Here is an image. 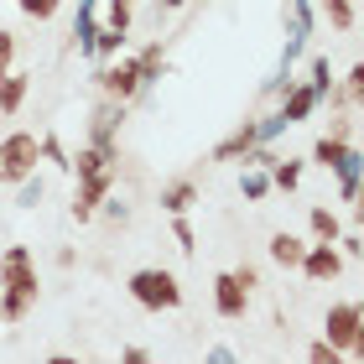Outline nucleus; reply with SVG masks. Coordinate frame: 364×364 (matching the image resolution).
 <instances>
[{
    "label": "nucleus",
    "mask_w": 364,
    "mask_h": 364,
    "mask_svg": "<svg viewBox=\"0 0 364 364\" xmlns=\"http://www.w3.org/2000/svg\"><path fill=\"white\" fill-rule=\"evenodd\" d=\"M182 6H188V0H156V11H161V16H167V11H182Z\"/></svg>",
    "instance_id": "e433bc0d"
},
{
    "label": "nucleus",
    "mask_w": 364,
    "mask_h": 364,
    "mask_svg": "<svg viewBox=\"0 0 364 364\" xmlns=\"http://www.w3.org/2000/svg\"><path fill=\"white\" fill-rule=\"evenodd\" d=\"M328 136H343V141H354V114L343 109V114H333V120H328Z\"/></svg>",
    "instance_id": "473e14b6"
},
{
    "label": "nucleus",
    "mask_w": 364,
    "mask_h": 364,
    "mask_svg": "<svg viewBox=\"0 0 364 364\" xmlns=\"http://www.w3.org/2000/svg\"><path fill=\"white\" fill-rule=\"evenodd\" d=\"M307 359H312V364H343V354H338L328 338H312V343H307Z\"/></svg>",
    "instance_id": "c756f323"
},
{
    "label": "nucleus",
    "mask_w": 364,
    "mask_h": 364,
    "mask_svg": "<svg viewBox=\"0 0 364 364\" xmlns=\"http://www.w3.org/2000/svg\"><path fill=\"white\" fill-rule=\"evenodd\" d=\"M172 240H177V250H182V255H193V250H198V229H193L188 213H172Z\"/></svg>",
    "instance_id": "bb28decb"
},
{
    "label": "nucleus",
    "mask_w": 364,
    "mask_h": 364,
    "mask_svg": "<svg viewBox=\"0 0 364 364\" xmlns=\"http://www.w3.org/2000/svg\"><path fill=\"white\" fill-rule=\"evenodd\" d=\"M105 6H136V0H105Z\"/></svg>",
    "instance_id": "4c0bfd02"
},
{
    "label": "nucleus",
    "mask_w": 364,
    "mask_h": 364,
    "mask_svg": "<svg viewBox=\"0 0 364 364\" xmlns=\"http://www.w3.org/2000/svg\"><path fill=\"white\" fill-rule=\"evenodd\" d=\"M125 291L130 302L146 307V312H177L182 307V281L167 271V266H141L125 276Z\"/></svg>",
    "instance_id": "7ed1b4c3"
},
{
    "label": "nucleus",
    "mask_w": 364,
    "mask_h": 364,
    "mask_svg": "<svg viewBox=\"0 0 364 364\" xmlns=\"http://www.w3.org/2000/svg\"><path fill=\"white\" fill-rule=\"evenodd\" d=\"M42 156L53 161V167H63V172H68V146H63L58 136H42Z\"/></svg>",
    "instance_id": "7c9ffc66"
},
{
    "label": "nucleus",
    "mask_w": 364,
    "mask_h": 364,
    "mask_svg": "<svg viewBox=\"0 0 364 364\" xmlns=\"http://www.w3.org/2000/svg\"><path fill=\"white\" fill-rule=\"evenodd\" d=\"M136 63H141V78H146V84H156V78L167 73V47H161V42H146L141 53H136Z\"/></svg>",
    "instance_id": "4be33fe9"
},
{
    "label": "nucleus",
    "mask_w": 364,
    "mask_h": 364,
    "mask_svg": "<svg viewBox=\"0 0 364 364\" xmlns=\"http://www.w3.org/2000/svg\"><path fill=\"white\" fill-rule=\"evenodd\" d=\"M328 99H333L338 109H354L359 99H364V68H359V63H354L349 73H343V84H333V89H328Z\"/></svg>",
    "instance_id": "aec40b11"
},
{
    "label": "nucleus",
    "mask_w": 364,
    "mask_h": 364,
    "mask_svg": "<svg viewBox=\"0 0 364 364\" xmlns=\"http://www.w3.org/2000/svg\"><path fill=\"white\" fill-rule=\"evenodd\" d=\"M68 172L78 177V188H73V219L78 224H94L105 193H114V182H120V146L84 141L78 151H68Z\"/></svg>",
    "instance_id": "f257e3e1"
},
{
    "label": "nucleus",
    "mask_w": 364,
    "mask_h": 364,
    "mask_svg": "<svg viewBox=\"0 0 364 364\" xmlns=\"http://www.w3.org/2000/svg\"><path fill=\"white\" fill-rule=\"evenodd\" d=\"M99 6H105V0H78V16H73V47L84 58L94 47V31H99Z\"/></svg>",
    "instance_id": "4468645a"
},
{
    "label": "nucleus",
    "mask_w": 364,
    "mask_h": 364,
    "mask_svg": "<svg viewBox=\"0 0 364 364\" xmlns=\"http://www.w3.org/2000/svg\"><path fill=\"white\" fill-rule=\"evenodd\" d=\"M302 250H307V240H296L291 229H276V235H271V260H276L281 271H296V266H302Z\"/></svg>",
    "instance_id": "dca6fc26"
},
{
    "label": "nucleus",
    "mask_w": 364,
    "mask_h": 364,
    "mask_svg": "<svg viewBox=\"0 0 364 364\" xmlns=\"http://www.w3.org/2000/svg\"><path fill=\"white\" fill-rule=\"evenodd\" d=\"M130 21H136V11H130V6H109V26L130 31Z\"/></svg>",
    "instance_id": "72a5a7b5"
},
{
    "label": "nucleus",
    "mask_w": 364,
    "mask_h": 364,
    "mask_svg": "<svg viewBox=\"0 0 364 364\" xmlns=\"http://www.w3.org/2000/svg\"><path fill=\"white\" fill-rule=\"evenodd\" d=\"M359 172H364V161H359V156H349V161H343V167L333 172V177H338V198H343V203H359Z\"/></svg>",
    "instance_id": "b1692460"
},
{
    "label": "nucleus",
    "mask_w": 364,
    "mask_h": 364,
    "mask_svg": "<svg viewBox=\"0 0 364 364\" xmlns=\"http://www.w3.org/2000/svg\"><path fill=\"white\" fill-rule=\"evenodd\" d=\"M260 287L255 266H235V271H219L213 276V312H219L224 323H240L245 312H250V291Z\"/></svg>",
    "instance_id": "39448f33"
},
{
    "label": "nucleus",
    "mask_w": 364,
    "mask_h": 364,
    "mask_svg": "<svg viewBox=\"0 0 364 364\" xmlns=\"http://www.w3.org/2000/svg\"><path fill=\"white\" fill-rule=\"evenodd\" d=\"M271 188L276 193H296V188H302V161H271Z\"/></svg>",
    "instance_id": "5701e85b"
},
{
    "label": "nucleus",
    "mask_w": 364,
    "mask_h": 364,
    "mask_svg": "<svg viewBox=\"0 0 364 364\" xmlns=\"http://www.w3.org/2000/svg\"><path fill=\"white\" fill-rule=\"evenodd\" d=\"M296 271H302L312 287H333V281L343 276V250H338V245H328V240H312L302 250V266H296Z\"/></svg>",
    "instance_id": "6e6552de"
},
{
    "label": "nucleus",
    "mask_w": 364,
    "mask_h": 364,
    "mask_svg": "<svg viewBox=\"0 0 364 364\" xmlns=\"http://www.w3.org/2000/svg\"><path fill=\"white\" fill-rule=\"evenodd\" d=\"M26 94H31V78L26 73H0V114H21V105H26Z\"/></svg>",
    "instance_id": "a211bd4d"
},
{
    "label": "nucleus",
    "mask_w": 364,
    "mask_h": 364,
    "mask_svg": "<svg viewBox=\"0 0 364 364\" xmlns=\"http://www.w3.org/2000/svg\"><path fill=\"white\" fill-rule=\"evenodd\" d=\"M208 359H213V364H229V359H235V349H229V343H213Z\"/></svg>",
    "instance_id": "c9c22d12"
},
{
    "label": "nucleus",
    "mask_w": 364,
    "mask_h": 364,
    "mask_svg": "<svg viewBox=\"0 0 364 364\" xmlns=\"http://www.w3.org/2000/svg\"><path fill=\"white\" fill-rule=\"evenodd\" d=\"M291 89V68H287V63H281V68L266 78V89H260V99H281V94H287Z\"/></svg>",
    "instance_id": "c85d7f7f"
},
{
    "label": "nucleus",
    "mask_w": 364,
    "mask_h": 364,
    "mask_svg": "<svg viewBox=\"0 0 364 364\" xmlns=\"http://www.w3.org/2000/svg\"><path fill=\"white\" fill-rule=\"evenodd\" d=\"M94 84H99V94H105V99H120V105H130V99H141L146 89H151V84L141 78V63L125 58V53H114L105 68L94 73Z\"/></svg>",
    "instance_id": "0eeeda50"
},
{
    "label": "nucleus",
    "mask_w": 364,
    "mask_h": 364,
    "mask_svg": "<svg viewBox=\"0 0 364 364\" xmlns=\"http://www.w3.org/2000/svg\"><path fill=\"white\" fill-rule=\"evenodd\" d=\"M16 6H21V16H31V21H53L63 0H16Z\"/></svg>",
    "instance_id": "cd10ccee"
},
{
    "label": "nucleus",
    "mask_w": 364,
    "mask_h": 364,
    "mask_svg": "<svg viewBox=\"0 0 364 364\" xmlns=\"http://www.w3.org/2000/svg\"><path fill=\"white\" fill-rule=\"evenodd\" d=\"M193 203H198V182L193 177L161 182V208H167V213H193Z\"/></svg>",
    "instance_id": "2eb2a0df"
},
{
    "label": "nucleus",
    "mask_w": 364,
    "mask_h": 364,
    "mask_svg": "<svg viewBox=\"0 0 364 364\" xmlns=\"http://www.w3.org/2000/svg\"><path fill=\"white\" fill-rule=\"evenodd\" d=\"M120 359H125V364H146V359H151V354H146V349H141V343H125V349H120Z\"/></svg>",
    "instance_id": "f704fd0d"
},
{
    "label": "nucleus",
    "mask_w": 364,
    "mask_h": 364,
    "mask_svg": "<svg viewBox=\"0 0 364 364\" xmlns=\"http://www.w3.org/2000/svg\"><path fill=\"white\" fill-rule=\"evenodd\" d=\"M11 68H16V31L0 26V73H11Z\"/></svg>",
    "instance_id": "2f4dec72"
},
{
    "label": "nucleus",
    "mask_w": 364,
    "mask_h": 364,
    "mask_svg": "<svg viewBox=\"0 0 364 364\" xmlns=\"http://www.w3.org/2000/svg\"><path fill=\"white\" fill-rule=\"evenodd\" d=\"M323 338L349 364H364V307L359 302H333L328 318H323Z\"/></svg>",
    "instance_id": "20e7f679"
},
{
    "label": "nucleus",
    "mask_w": 364,
    "mask_h": 364,
    "mask_svg": "<svg viewBox=\"0 0 364 364\" xmlns=\"http://www.w3.org/2000/svg\"><path fill=\"white\" fill-rule=\"evenodd\" d=\"M120 125H125V105L99 94V105L89 109V141L94 146H120Z\"/></svg>",
    "instance_id": "9d476101"
},
{
    "label": "nucleus",
    "mask_w": 364,
    "mask_h": 364,
    "mask_svg": "<svg viewBox=\"0 0 364 364\" xmlns=\"http://www.w3.org/2000/svg\"><path fill=\"white\" fill-rule=\"evenodd\" d=\"M42 161V136H31V130H11V136H0V182H21L37 172Z\"/></svg>",
    "instance_id": "423d86ee"
},
{
    "label": "nucleus",
    "mask_w": 364,
    "mask_h": 364,
    "mask_svg": "<svg viewBox=\"0 0 364 364\" xmlns=\"http://www.w3.org/2000/svg\"><path fill=\"white\" fill-rule=\"evenodd\" d=\"M307 229H312V240H328V245H333V240L343 235V219H338L328 203H318V208L307 213Z\"/></svg>",
    "instance_id": "412c9836"
},
{
    "label": "nucleus",
    "mask_w": 364,
    "mask_h": 364,
    "mask_svg": "<svg viewBox=\"0 0 364 364\" xmlns=\"http://www.w3.org/2000/svg\"><path fill=\"white\" fill-rule=\"evenodd\" d=\"M37 296H42L37 255H31L26 245H6V250H0V323L31 318Z\"/></svg>",
    "instance_id": "f03ea898"
},
{
    "label": "nucleus",
    "mask_w": 364,
    "mask_h": 364,
    "mask_svg": "<svg viewBox=\"0 0 364 364\" xmlns=\"http://www.w3.org/2000/svg\"><path fill=\"white\" fill-rule=\"evenodd\" d=\"M287 6V47H281V63H291L307 53V42H312V26H318V16H312V6L307 0H281Z\"/></svg>",
    "instance_id": "1a4fd4ad"
},
{
    "label": "nucleus",
    "mask_w": 364,
    "mask_h": 364,
    "mask_svg": "<svg viewBox=\"0 0 364 364\" xmlns=\"http://www.w3.org/2000/svg\"><path fill=\"white\" fill-rule=\"evenodd\" d=\"M318 16L338 31V37H349V31L359 26V6L354 0H318Z\"/></svg>",
    "instance_id": "f3484780"
},
{
    "label": "nucleus",
    "mask_w": 364,
    "mask_h": 364,
    "mask_svg": "<svg viewBox=\"0 0 364 364\" xmlns=\"http://www.w3.org/2000/svg\"><path fill=\"white\" fill-rule=\"evenodd\" d=\"M42 198H47V182H42L37 172H31V177H21V182H16V203H21V208H37V203H42Z\"/></svg>",
    "instance_id": "a878e982"
},
{
    "label": "nucleus",
    "mask_w": 364,
    "mask_h": 364,
    "mask_svg": "<svg viewBox=\"0 0 364 364\" xmlns=\"http://www.w3.org/2000/svg\"><path fill=\"white\" fill-rule=\"evenodd\" d=\"M318 105H323V99H318V89H312L307 78H302V84L291 78V89L276 99V109L287 114V125H302V120H312V109H318Z\"/></svg>",
    "instance_id": "f8f14e48"
},
{
    "label": "nucleus",
    "mask_w": 364,
    "mask_h": 364,
    "mask_svg": "<svg viewBox=\"0 0 364 364\" xmlns=\"http://www.w3.org/2000/svg\"><path fill=\"white\" fill-rule=\"evenodd\" d=\"M255 146H260V125H255V120H240V125L229 130V136H224L219 146H213V151H208V161L229 167V161H245V156L255 151Z\"/></svg>",
    "instance_id": "9b49d317"
},
{
    "label": "nucleus",
    "mask_w": 364,
    "mask_h": 364,
    "mask_svg": "<svg viewBox=\"0 0 364 364\" xmlns=\"http://www.w3.org/2000/svg\"><path fill=\"white\" fill-rule=\"evenodd\" d=\"M349 156H359V146H354V141H343V136H323L318 146H312V161H318L323 172H338Z\"/></svg>",
    "instance_id": "ddd939ff"
},
{
    "label": "nucleus",
    "mask_w": 364,
    "mask_h": 364,
    "mask_svg": "<svg viewBox=\"0 0 364 364\" xmlns=\"http://www.w3.org/2000/svg\"><path fill=\"white\" fill-rule=\"evenodd\" d=\"M307 84L318 89V99H328V89L338 84V78H333V63H328V58H312V63H307Z\"/></svg>",
    "instance_id": "393cba45"
},
{
    "label": "nucleus",
    "mask_w": 364,
    "mask_h": 364,
    "mask_svg": "<svg viewBox=\"0 0 364 364\" xmlns=\"http://www.w3.org/2000/svg\"><path fill=\"white\" fill-rule=\"evenodd\" d=\"M271 167H255V161H245V172H240V198L245 203H260V198H271Z\"/></svg>",
    "instance_id": "6ab92c4d"
}]
</instances>
